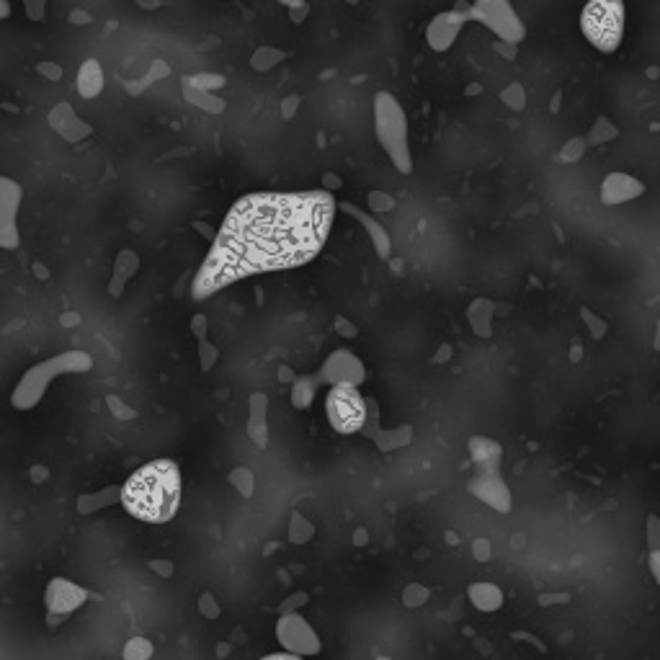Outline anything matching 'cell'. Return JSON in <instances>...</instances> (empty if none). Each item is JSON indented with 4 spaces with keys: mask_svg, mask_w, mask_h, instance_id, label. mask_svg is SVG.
Segmentation results:
<instances>
[{
    "mask_svg": "<svg viewBox=\"0 0 660 660\" xmlns=\"http://www.w3.org/2000/svg\"><path fill=\"white\" fill-rule=\"evenodd\" d=\"M459 26H462V16H439L434 26H431V31H428V39H431L436 49H444L452 42Z\"/></svg>",
    "mask_w": 660,
    "mask_h": 660,
    "instance_id": "cell-8",
    "label": "cell"
},
{
    "mask_svg": "<svg viewBox=\"0 0 660 660\" xmlns=\"http://www.w3.org/2000/svg\"><path fill=\"white\" fill-rule=\"evenodd\" d=\"M581 26L593 47H599L601 52H614L624 37V6L606 0L588 3L581 16Z\"/></svg>",
    "mask_w": 660,
    "mask_h": 660,
    "instance_id": "cell-3",
    "label": "cell"
},
{
    "mask_svg": "<svg viewBox=\"0 0 660 660\" xmlns=\"http://www.w3.org/2000/svg\"><path fill=\"white\" fill-rule=\"evenodd\" d=\"M21 207V186L11 178L0 176V248L13 251L19 248V227H16V217H19Z\"/></svg>",
    "mask_w": 660,
    "mask_h": 660,
    "instance_id": "cell-7",
    "label": "cell"
},
{
    "mask_svg": "<svg viewBox=\"0 0 660 660\" xmlns=\"http://www.w3.org/2000/svg\"><path fill=\"white\" fill-rule=\"evenodd\" d=\"M333 209L325 191L238 199L199 269L194 297L204 300L243 276L292 269L315 258L328 238Z\"/></svg>",
    "mask_w": 660,
    "mask_h": 660,
    "instance_id": "cell-1",
    "label": "cell"
},
{
    "mask_svg": "<svg viewBox=\"0 0 660 660\" xmlns=\"http://www.w3.org/2000/svg\"><path fill=\"white\" fill-rule=\"evenodd\" d=\"M261 660H302L297 658V655H289V653H276V655H266V658Z\"/></svg>",
    "mask_w": 660,
    "mask_h": 660,
    "instance_id": "cell-11",
    "label": "cell"
},
{
    "mask_svg": "<svg viewBox=\"0 0 660 660\" xmlns=\"http://www.w3.org/2000/svg\"><path fill=\"white\" fill-rule=\"evenodd\" d=\"M356 217H359V220L369 227V233L377 235V238H379V253H382V256H387V240H385V235H379V230H377L379 225H374V222H369L367 217H364V214H361V212H356Z\"/></svg>",
    "mask_w": 660,
    "mask_h": 660,
    "instance_id": "cell-10",
    "label": "cell"
},
{
    "mask_svg": "<svg viewBox=\"0 0 660 660\" xmlns=\"http://www.w3.org/2000/svg\"><path fill=\"white\" fill-rule=\"evenodd\" d=\"M88 367H91V359L86 354H75V351L44 361V364L34 367L31 372H26V377L21 379L16 392H13V405L16 408H31L44 395V387L49 385V379L62 372H80V369Z\"/></svg>",
    "mask_w": 660,
    "mask_h": 660,
    "instance_id": "cell-4",
    "label": "cell"
},
{
    "mask_svg": "<svg viewBox=\"0 0 660 660\" xmlns=\"http://www.w3.org/2000/svg\"><path fill=\"white\" fill-rule=\"evenodd\" d=\"M325 408H328L330 426L336 428L338 434H356L364 426V418H367L364 398L351 382H341V385L333 387L328 392Z\"/></svg>",
    "mask_w": 660,
    "mask_h": 660,
    "instance_id": "cell-6",
    "label": "cell"
},
{
    "mask_svg": "<svg viewBox=\"0 0 660 660\" xmlns=\"http://www.w3.org/2000/svg\"><path fill=\"white\" fill-rule=\"evenodd\" d=\"M0 16H8V6H6V3H0Z\"/></svg>",
    "mask_w": 660,
    "mask_h": 660,
    "instance_id": "cell-12",
    "label": "cell"
},
{
    "mask_svg": "<svg viewBox=\"0 0 660 660\" xmlns=\"http://www.w3.org/2000/svg\"><path fill=\"white\" fill-rule=\"evenodd\" d=\"M122 503L135 519L147 524L171 521L181 503V472L171 459H155L140 467L122 488Z\"/></svg>",
    "mask_w": 660,
    "mask_h": 660,
    "instance_id": "cell-2",
    "label": "cell"
},
{
    "mask_svg": "<svg viewBox=\"0 0 660 660\" xmlns=\"http://www.w3.org/2000/svg\"><path fill=\"white\" fill-rule=\"evenodd\" d=\"M98 88H101V70H98L96 62H88L86 68L80 70V93L83 96H96Z\"/></svg>",
    "mask_w": 660,
    "mask_h": 660,
    "instance_id": "cell-9",
    "label": "cell"
},
{
    "mask_svg": "<svg viewBox=\"0 0 660 660\" xmlns=\"http://www.w3.org/2000/svg\"><path fill=\"white\" fill-rule=\"evenodd\" d=\"M377 135L387 153H390V158L398 163L400 171L408 173L410 160L408 145H405V117L398 101L390 93H379L377 96Z\"/></svg>",
    "mask_w": 660,
    "mask_h": 660,
    "instance_id": "cell-5",
    "label": "cell"
}]
</instances>
